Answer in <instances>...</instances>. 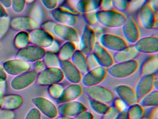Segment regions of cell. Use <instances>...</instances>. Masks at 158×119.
Returning <instances> with one entry per match:
<instances>
[{"label":"cell","instance_id":"cell-3","mask_svg":"<svg viewBox=\"0 0 158 119\" xmlns=\"http://www.w3.org/2000/svg\"><path fill=\"white\" fill-rule=\"evenodd\" d=\"M83 92L88 96L89 98L105 104L112 103L114 99V95L111 90L99 85L84 87Z\"/></svg>","mask_w":158,"mask_h":119},{"label":"cell","instance_id":"cell-6","mask_svg":"<svg viewBox=\"0 0 158 119\" xmlns=\"http://www.w3.org/2000/svg\"><path fill=\"white\" fill-rule=\"evenodd\" d=\"M107 75V68L99 66L89 70L84 74L81 81L85 87L98 85L103 82Z\"/></svg>","mask_w":158,"mask_h":119},{"label":"cell","instance_id":"cell-47","mask_svg":"<svg viewBox=\"0 0 158 119\" xmlns=\"http://www.w3.org/2000/svg\"><path fill=\"white\" fill-rule=\"evenodd\" d=\"M112 103L113 106H115L118 108L121 111L127 109V106L126 104L119 98L114 99Z\"/></svg>","mask_w":158,"mask_h":119},{"label":"cell","instance_id":"cell-40","mask_svg":"<svg viewBox=\"0 0 158 119\" xmlns=\"http://www.w3.org/2000/svg\"><path fill=\"white\" fill-rule=\"evenodd\" d=\"M112 1L114 7H115L118 11L121 12L128 8L129 2L127 0H112Z\"/></svg>","mask_w":158,"mask_h":119},{"label":"cell","instance_id":"cell-45","mask_svg":"<svg viewBox=\"0 0 158 119\" xmlns=\"http://www.w3.org/2000/svg\"><path fill=\"white\" fill-rule=\"evenodd\" d=\"M40 112L36 108L31 109L27 115L25 119H40Z\"/></svg>","mask_w":158,"mask_h":119},{"label":"cell","instance_id":"cell-49","mask_svg":"<svg viewBox=\"0 0 158 119\" xmlns=\"http://www.w3.org/2000/svg\"><path fill=\"white\" fill-rule=\"evenodd\" d=\"M60 45V43L59 42V41L54 40L52 44L47 48L50 52H52L55 54H58L61 46Z\"/></svg>","mask_w":158,"mask_h":119},{"label":"cell","instance_id":"cell-33","mask_svg":"<svg viewBox=\"0 0 158 119\" xmlns=\"http://www.w3.org/2000/svg\"><path fill=\"white\" fill-rule=\"evenodd\" d=\"M89 104L91 109L96 113L103 115L108 111L110 108L108 104L89 98Z\"/></svg>","mask_w":158,"mask_h":119},{"label":"cell","instance_id":"cell-63","mask_svg":"<svg viewBox=\"0 0 158 119\" xmlns=\"http://www.w3.org/2000/svg\"><path fill=\"white\" fill-rule=\"evenodd\" d=\"M158 119V116H157V117H156V118H155V119Z\"/></svg>","mask_w":158,"mask_h":119},{"label":"cell","instance_id":"cell-50","mask_svg":"<svg viewBox=\"0 0 158 119\" xmlns=\"http://www.w3.org/2000/svg\"><path fill=\"white\" fill-rule=\"evenodd\" d=\"M75 119H93V114L89 111L85 110L79 113L75 117H74Z\"/></svg>","mask_w":158,"mask_h":119},{"label":"cell","instance_id":"cell-62","mask_svg":"<svg viewBox=\"0 0 158 119\" xmlns=\"http://www.w3.org/2000/svg\"><path fill=\"white\" fill-rule=\"evenodd\" d=\"M26 1L28 2H35L36 0H26Z\"/></svg>","mask_w":158,"mask_h":119},{"label":"cell","instance_id":"cell-54","mask_svg":"<svg viewBox=\"0 0 158 119\" xmlns=\"http://www.w3.org/2000/svg\"><path fill=\"white\" fill-rule=\"evenodd\" d=\"M146 2L154 11L158 12V0H147Z\"/></svg>","mask_w":158,"mask_h":119},{"label":"cell","instance_id":"cell-48","mask_svg":"<svg viewBox=\"0 0 158 119\" xmlns=\"http://www.w3.org/2000/svg\"><path fill=\"white\" fill-rule=\"evenodd\" d=\"M15 114L13 112L6 110H0V119H13Z\"/></svg>","mask_w":158,"mask_h":119},{"label":"cell","instance_id":"cell-38","mask_svg":"<svg viewBox=\"0 0 158 119\" xmlns=\"http://www.w3.org/2000/svg\"><path fill=\"white\" fill-rule=\"evenodd\" d=\"M121 111L115 106L110 107L108 111L102 115V119H114Z\"/></svg>","mask_w":158,"mask_h":119},{"label":"cell","instance_id":"cell-22","mask_svg":"<svg viewBox=\"0 0 158 119\" xmlns=\"http://www.w3.org/2000/svg\"><path fill=\"white\" fill-rule=\"evenodd\" d=\"M123 32L126 40L131 43H135L139 39V30L137 24L133 16L127 18L123 25Z\"/></svg>","mask_w":158,"mask_h":119},{"label":"cell","instance_id":"cell-58","mask_svg":"<svg viewBox=\"0 0 158 119\" xmlns=\"http://www.w3.org/2000/svg\"><path fill=\"white\" fill-rule=\"evenodd\" d=\"M6 14L5 9L4 8L3 6L0 3V17H5V15Z\"/></svg>","mask_w":158,"mask_h":119},{"label":"cell","instance_id":"cell-34","mask_svg":"<svg viewBox=\"0 0 158 119\" xmlns=\"http://www.w3.org/2000/svg\"><path fill=\"white\" fill-rule=\"evenodd\" d=\"M44 62L48 68H60V59L57 54L47 52L44 56Z\"/></svg>","mask_w":158,"mask_h":119},{"label":"cell","instance_id":"cell-53","mask_svg":"<svg viewBox=\"0 0 158 119\" xmlns=\"http://www.w3.org/2000/svg\"><path fill=\"white\" fill-rule=\"evenodd\" d=\"M114 119H129L127 109L120 112Z\"/></svg>","mask_w":158,"mask_h":119},{"label":"cell","instance_id":"cell-43","mask_svg":"<svg viewBox=\"0 0 158 119\" xmlns=\"http://www.w3.org/2000/svg\"><path fill=\"white\" fill-rule=\"evenodd\" d=\"M86 59L89 70L95 68L97 67H99L100 66L99 65L98 63L97 62L94 55L92 53L87 55Z\"/></svg>","mask_w":158,"mask_h":119},{"label":"cell","instance_id":"cell-17","mask_svg":"<svg viewBox=\"0 0 158 119\" xmlns=\"http://www.w3.org/2000/svg\"><path fill=\"white\" fill-rule=\"evenodd\" d=\"M92 53L101 67L108 68L114 63L112 56L98 42L95 43Z\"/></svg>","mask_w":158,"mask_h":119},{"label":"cell","instance_id":"cell-32","mask_svg":"<svg viewBox=\"0 0 158 119\" xmlns=\"http://www.w3.org/2000/svg\"><path fill=\"white\" fill-rule=\"evenodd\" d=\"M138 103L128 106L127 113L129 119H144L145 109Z\"/></svg>","mask_w":158,"mask_h":119},{"label":"cell","instance_id":"cell-19","mask_svg":"<svg viewBox=\"0 0 158 119\" xmlns=\"http://www.w3.org/2000/svg\"><path fill=\"white\" fill-rule=\"evenodd\" d=\"M53 32L59 38L66 42H76L79 40L77 31L73 27L56 23L53 28Z\"/></svg>","mask_w":158,"mask_h":119},{"label":"cell","instance_id":"cell-51","mask_svg":"<svg viewBox=\"0 0 158 119\" xmlns=\"http://www.w3.org/2000/svg\"><path fill=\"white\" fill-rule=\"evenodd\" d=\"M44 5L48 9L56 8L58 3V0H42Z\"/></svg>","mask_w":158,"mask_h":119},{"label":"cell","instance_id":"cell-20","mask_svg":"<svg viewBox=\"0 0 158 119\" xmlns=\"http://www.w3.org/2000/svg\"><path fill=\"white\" fill-rule=\"evenodd\" d=\"M83 93V87L79 84H71L64 87L60 97L57 99L58 104L77 99Z\"/></svg>","mask_w":158,"mask_h":119},{"label":"cell","instance_id":"cell-59","mask_svg":"<svg viewBox=\"0 0 158 119\" xmlns=\"http://www.w3.org/2000/svg\"><path fill=\"white\" fill-rule=\"evenodd\" d=\"M56 119H75L74 117H68V116H60Z\"/></svg>","mask_w":158,"mask_h":119},{"label":"cell","instance_id":"cell-13","mask_svg":"<svg viewBox=\"0 0 158 119\" xmlns=\"http://www.w3.org/2000/svg\"><path fill=\"white\" fill-rule=\"evenodd\" d=\"M96 34L89 25L85 28L80 39L79 50L85 55L92 53L96 43Z\"/></svg>","mask_w":158,"mask_h":119},{"label":"cell","instance_id":"cell-5","mask_svg":"<svg viewBox=\"0 0 158 119\" xmlns=\"http://www.w3.org/2000/svg\"><path fill=\"white\" fill-rule=\"evenodd\" d=\"M64 78L60 68H48L38 75L37 83L41 85L50 86L61 82Z\"/></svg>","mask_w":158,"mask_h":119},{"label":"cell","instance_id":"cell-42","mask_svg":"<svg viewBox=\"0 0 158 119\" xmlns=\"http://www.w3.org/2000/svg\"><path fill=\"white\" fill-rule=\"evenodd\" d=\"M26 0H12L13 8L15 12L20 13L23 10L25 5Z\"/></svg>","mask_w":158,"mask_h":119},{"label":"cell","instance_id":"cell-39","mask_svg":"<svg viewBox=\"0 0 158 119\" xmlns=\"http://www.w3.org/2000/svg\"><path fill=\"white\" fill-rule=\"evenodd\" d=\"M145 0H131L129 2L127 10L130 12H135L139 9L145 3Z\"/></svg>","mask_w":158,"mask_h":119},{"label":"cell","instance_id":"cell-35","mask_svg":"<svg viewBox=\"0 0 158 119\" xmlns=\"http://www.w3.org/2000/svg\"><path fill=\"white\" fill-rule=\"evenodd\" d=\"M15 37V46L20 49L27 46L30 42L29 34L25 31L20 32Z\"/></svg>","mask_w":158,"mask_h":119},{"label":"cell","instance_id":"cell-44","mask_svg":"<svg viewBox=\"0 0 158 119\" xmlns=\"http://www.w3.org/2000/svg\"><path fill=\"white\" fill-rule=\"evenodd\" d=\"M96 14V11H94L90 13H85L84 14V17L89 25H93L98 21Z\"/></svg>","mask_w":158,"mask_h":119},{"label":"cell","instance_id":"cell-24","mask_svg":"<svg viewBox=\"0 0 158 119\" xmlns=\"http://www.w3.org/2000/svg\"><path fill=\"white\" fill-rule=\"evenodd\" d=\"M10 23L13 28L22 30H33L38 26V22L29 17H17L13 18Z\"/></svg>","mask_w":158,"mask_h":119},{"label":"cell","instance_id":"cell-52","mask_svg":"<svg viewBox=\"0 0 158 119\" xmlns=\"http://www.w3.org/2000/svg\"><path fill=\"white\" fill-rule=\"evenodd\" d=\"M35 71L38 72H41L46 69V64L44 61L39 60L37 61L34 64Z\"/></svg>","mask_w":158,"mask_h":119},{"label":"cell","instance_id":"cell-55","mask_svg":"<svg viewBox=\"0 0 158 119\" xmlns=\"http://www.w3.org/2000/svg\"><path fill=\"white\" fill-rule=\"evenodd\" d=\"M0 3L3 6V7L9 8L11 6L12 0H0Z\"/></svg>","mask_w":158,"mask_h":119},{"label":"cell","instance_id":"cell-2","mask_svg":"<svg viewBox=\"0 0 158 119\" xmlns=\"http://www.w3.org/2000/svg\"><path fill=\"white\" fill-rule=\"evenodd\" d=\"M138 68V62L135 60L118 62L107 68V73L113 78L123 79L134 74Z\"/></svg>","mask_w":158,"mask_h":119},{"label":"cell","instance_id":"cell-57","mask_svg":"<svg viewBox=\"0 0 158 119\" xmlns=\"http://www.w3.org/2000/svg\"><path fill=\"white\" fill-rule=\"evenodd\" d=\"M4 95L3 91L0 90V108H2L4 101Z\"/></svg>","mask_w":158,"mask_h":119},{"label":"cell","instance_id":"cell-28","mask_svg":"<svg viewBox=\"0 0 158 119\" xmlns=\"http://www.w3.org/2000/svg\"><path fill=\"white\" fill-rule=\"evenodd\" d=\"M101 0H79L76 5L79 13H87L96 11L100 6Z\"/></svg>","mask_w":158,"mask_h":119},{"label":"cell","instance_id":"cell-18","mask_svg":"<svg viewBox=\"0 0 158 119\" xmlns=\"http://www.w3.org/2000/svg\"><path fill=\"white\" fill-rule=\"evenodd\" d=\"M38 73L36 71H28L19 74L11 82V86L16 90L26 88L33 83L37 78Z\"/></svg>","mask_w":158,"mask_h":119},{"label":"cell","instance_id":"cell-15","mask_svg":"<svg viewBox=\"0 0 158 119\" xmlns=\"http://www.w3.org/2000/svg\"><path fill=\"white\" fill-rule=\"evenodd\" d=\"M158 41L157 36H148L139 39L134 46L139 53L155 54L158 51Z\"/></svg>","mask_w":158,"mask_h":119},{"label":"cell","instance_id":"cell-10","mask_svg":"<svg viewBox=\"0 0 158 119\" xmlns=\"http://www.w3.org/2000/svg\"><path fill=\"white\" fill-rule=\"evenodd\" d=\"M57 108L58 114L70 117H75L87 110L83 103L76 100L60 104Z\"/></svg>","mask_w":158,"mask_h":119},{"label":"cell","instance_id":"cell-9","mask_svg":"<svg viewBox=\"0 0 158 119\" xmlns=\"http://www.w3.org/2000/svg\"><path fill=\"white\" fill-rule=\"evenodd\" d=\"M30 42L40 47H49L54 39L51 33L44 29H35L29 34Z\"/></svg>","mask_w":158,"mask_h":119},{"label":"cell","instance_id":"cell-56","mask_svg":"<svg viewBox=\"0 0 158 119\" xmlns=\"http://www.w3.org/2000/svg\"><path fill=\"white\" fill-rule=\"evenodd\" d=\"M7 77L6 73L4 69L0 66V81H4Z\"/></svg>","mask_w":158,"mask_h":119},{"label":"cell","instance_id":"cell-8","mask_svg":"<svg viewBox=\"0 0 158 119\" xmlns=\"http://www.w3.org/2000/svg\"><path fill=\"white\" fill-rule=\"evenodd\" d=\"M100 43L106 49L115 52L121 51L127 46V43L122 37L107 33L101 35Z\"/></svg>","mask_w":158,"mask_h":119},{"label":"cell","instance_id":"cell-21","mask_svg":"<svg viewBox=\"0 0 158 119\" xmlns=\"http://www.w3.org/2000/svg\"><path fill=\"white\" fill-rule=\"evenodd\" d=\"M115 91L119 98L127 107L138 103L135 91L131 86L127 85H119L115 87Z\"/></svg>","mask_w":158,"mask_h":119},{"label":"cell","instance_id":"cell-27","mask_svg":"<svg viewBox=\"0 0 158 119\" xmlns=\"http://www.w3.org/2000/svg\"><path fill=\"white\" fill-rule=\"evenodd\" d=\"M71 60L72 63L76 67L81 74L84 75L89 71L87 62L86 55L79 49L76 50Z\"/></svg>","mask_w":158,"mask_h":119},{"label":"cell","instance_id":"cell-36","mask_svg":"<svg viewBox=\"0 0 158 119\" xmlns=\"http://www.w3.org/2000/svg\"><path fill=\"white\" fill-rule=\"evenodd\" d=\"M64 87V85L60 82L54 84L50 86L48 92L52 97L57 100L61 96Z\"/></svg>","mask_w":158,"mask_h":119},{"label":"cell","instance_id":"cell-26","mask_svg":"<svg viewBox=\"0 0 158 119\" xmlns=\"http://www.w3.org/2000/svg\"><path fill=\"white\" fill-rule=\"evenodd\" d=\"M158 70V59L157 55L152 56L145 60L140 65L139 73L140 76L148 74H156Z\"/></svg>","mask_w":158,"mask_h":119},{"label":"cell","instance_id":"cell-31","mask_svg":"<svg viewBox=\"0 0 158 119\" xmlns=\"http://www.w3.org/2000/svg\"><path fill=\"white\" fill-rule=\"evenodd\" d=\"M139 105L143 108L158 107V91L152 90L148 94L143 97L138 102Z\"/></svg>","mask_w":158,"mask_h":119},{"label":"cell","instance_id":"cell-46","mask_svg":"<svg viewBox=\"0 0 158 119\" xmlns=\"http://www.w3.org/2000/svg\"><path fill=\"white\" fill-rule=\"evenodd\" d=\"M100 7L102 10H111L114 7L112 0H101Z\"/></svg>","mask_w":158,"mask_h":119},{"label":"cell","instance_id":"cell-4","mask_svg":"<svg viewBox=\"0 0 158 119\" xmlns=\"http://www.w3.org/2000/svg\"><path fill=\"white\" fill-rule=\"evenodd\" d=\"M138 21L141 27L147 29L158 27V12L154 11L146 2L139 9Z\"/></svg>","mask_w":158,"mask_h":119},{"label":"cell","instance_id":"cell-61","mask_svg":"<svg viewBox=\"0 0 158 119\" xmlns=\"http://www.w3.org/2000/svg\"><path fill=\"white\" fill-rule=\"evenodd\" d=\"M40 119H52L51 118H48V117H47V116H45L44 115H42L41 116V118Z\"/></svg>","mask_w":158,"mask_h":119},{"label":"cell","instance_id":"cell-12","mask_svg":"<svg viewBox=\"0 0 158 119\" xmlns=\"http://www.w3.org/2000/svg\"><path fill=\"white\" fill-rule=\"evenodd\" d=\"M60 68L64 78L71 84H79L82 80V74L70 60H60Z\"/></svg>","mask_w":158,"mask_h":119},{"label":"cell","instance_id":"cell-29","mask_svg":"<svg viewBox=\"0 0 158 119\" xmlns=\"http://www.w3.org/2000/svg\"><path fill=\"white\" fill-rule=\"evenodd\" d=\"M76 50V47L74 42H66L61 46L58 53L60 60H70Z\"/></svg>","mask_w":158,"mask_h":119},{"label":"cell","instance_id":"cell-60","mask_svg":"<svg viewBox=\"0 0 158 119\" xmlns=\"http://www.w3.org/2000/svg\"><path fill=\"white\" fill-rule=\"evenodd\" d=\"M158 79L156 78L154 82V88L155 90H158Z\"/></svg>","mask_w":158,"mask_h":119},{"label":"cell","instance_id":"cell-7","mask_svg":"<svg viewBox=\"0 0 158 119\" xmlns=\"http://www.w3.org/2000/svg\"><path fill=\"white\" fill-rule=\"evenodd\" d=\"M46 53V50L42 47L36 45L27 46L19 50L17 57L27 62H34L42 59Z\"/></svg>","mask_w":158,"mask_h":119},{"label":"cell","instance_id":"cell-37","mask_svg":"<svg viewBox=\"0 0 158 119\" xmlns=\"http://www.w3.org/2000/svg\"><path fill=\"white\" fill-rule=\"evenodd\" d=\"M10 19L7 17L0 18V38H1L7 32L10 25Z\"/></svg>","mask_w":158,"mask_h":119},{"label":"cell","instance_id":"cell-16","mask_svg":"<svg viewBox=\"0 0 158 119\" xmlns=\"http://www.w3.org/2000/svg\"><path fill=\"white\" fill-rule=\"evenodd\" d=\"M5 72L13 75H18L29 71L31 64L27 61L21 59L8 60L3 64Z\"/></svg>","mask_w":158,"mask_h":119},{"label":"cell","instance_id":"cell-14","mask_svg":"<svg viewBox=\"0 0 158 119\" xmlns=\"http://www.w3.org/2000/svg\"><path fill=\"white\" fill-rule=\"evenodd\" d=\"M32 102L43 115L51 119H54L58 115V108L54 103L46 98L37 97L33 98Z\"/></svg>","mask_w":158,"mask_h":119},{"label":"cell","instance_id":"cell-41","mask_svg":"<svg viewBox=\"0 0 158 119\" xmlns=\"http://www.w3.org/2000/svg\"><path fill=\"white\" fill-rule=\"evenodd\" d=\"M145 110V117L144 119H154L158 116V107H148Z\"/></svg>","mask_w":158,"mask_h":119},{"label":"cell","instance_id":"cell-30","mask_svg":"<svg viewBox=\"0 0 158 119\" xmlns=\"http://www.w3.org/2000/svg\"><path fill=\"white\" fill-rule=\"evenodd\" d=\"M23 103V99L19 95H10L4 97L2 108L8 110H15L20 108Z\"/></svg>","mask_w":158,"mask_h":119},{"label":"cell","instance_id":"cell-11","mask_svg":"<svg viewBox=\"0 0 158 119\" xmlns=\"http://www.w3.org/2000/svg\"><path fill=\"white\" fill-rule=\"evenodd\" d=\"M157 78L156 74H148L141 76L136 86V95L138 102L154 88V82Z\"/></svg>","mask_w":158,"mask_h":119},{"label":"cell","instance_id":"cell-1","mask_svg":"<svg viewBox=\"0 0 158 119\" xmlns=\"http://www.w3.org/2000/svg\"><path fill=\"white\" fill-rule=\"evenodd\" d=\"M97 20L105 27L118 28L124 24L127 17L118 10H100L96 11Z\"/></svg>","mask_w":158,"mask_h":119},{"label":"cell","instance_id":"cell-23","mask_svg":"<svg viewBox=\"0 0 158 119\" xmlns=\"http://www.w3.org/2000/svg\"><path fill=\"white\" fill-rule=\"evenodd\" d=\"M52 16L60 24L73 27L77 22V17L76 15L66 12L60 7L52 11Z\"/></svg>","mask_w":158,"mask_h":119},{"label":"cell","instance_id":"cell-25","mask_svg":"<svg viewBox=\"0 0 158 119\" xmlns=\"http://www.w3.org/2000/svg\"><path fill=\"white\" fill-rule=\"evenodd\" d=\"M139 54L133 45L127 46L121 51L115 52L113 57L114 61L116 63L125 62L134 60L139 55Z\"/></svg>","mask_w":158,"mask_h":119}]
</instances>
